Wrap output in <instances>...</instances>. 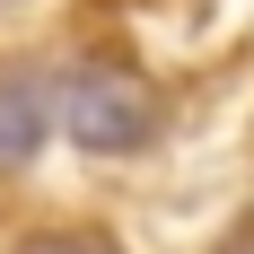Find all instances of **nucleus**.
Here are the masks:
<instances>
[{"label": "nucleus", "mask_w": 254, "mask_h": 254, "mask_svg": "<svg viewBox=\"0 0 254 254\" xmlns=\"http://www.w3.org/2000/svg\"><path fill=\"white\" fill-rule=\"evenodd\" d=\"M44 140H53V88L26 79V70H9L0 79V167H26Z\"/></svg>", "instance_id": "obj_2"}, {"label": "nucleus", "mask_w": 254, "mask_h": 254, "mask_svg": "<svg viewBox=\"0 0 254 254\" xmlns=\"http://www.w3.org/2000/svg\"><path fill=\"white\" fill-rule=\"evenodd\" d=\"M18 254H123L105 228H62V237H35V246H18Z\"/></svg>", "instance_id": "obj_3"}, {"label": "nucleus", "mask_w": 254, "mask_h": 254, "mask_svg": "<svg viewBox=\"0 0 254 254\" xmlns=\"http://www.w3.org/2000/svg\"><path fill=\"white\" fill-rule=\"evenodd\" d=\"M219 254H254V210H246V219L228 228V246H219Z\"/></svg>", "instance_id": "obj_4"}, {"label": "nucleus", "mask_w": 254, "mask_h": 254, "mask_svg": "<svg viewBox=\"0 0 254 254\" xmlns=\"http://www.w3.org/2000/svg\"><path fill=\"white\" fill-rule=\"evenodd\" d=\"M62 131H70L88 158H131L158 140V97L140 88L131 70H79L70 88H62Z\"/></svg>", "instance_id": "obj_1"}]
</instances>
